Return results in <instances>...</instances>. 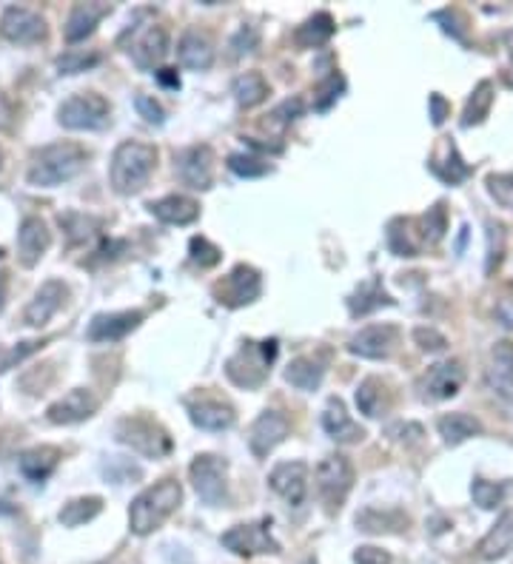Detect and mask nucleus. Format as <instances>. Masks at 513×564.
I'll return each mask as SVG.
<instances>
[{"instance_id": "1", "label": "nucleus", "mask_w": 513, "mask_h": 564, "mask_svg": "<svg viewBox=\"0 0 513 564\" xmlns=\"http://www.w3.org/2000/svg\"><path fill=\"white\" fill-rule=\"evenodd\" d=\"M182 502V487L177 479H163L154 487H145L128 507V527L137 536H149L166 522Z\"/></svg>"}, {"instance_id": "2", "label": "nucleus", "mask_w": 513, "mask_h": 564, "mask_svg": "<svg viewBox=\"0 0 513 564\" xmlns=\"http://www.w3.org/2000/svg\"><path fill=\"white\" fill-rule=\"evenodd\" d=\"M86 149L78 143H51L46 149L34 154V162L29 169V183L38 189H54L80 174L86 166Z\"/></svg>"}, {"instance_id": "3", "label": "nucleus", "mask_w": 513, "mask_h": 564, "mask_svg": "<svg viewBox=\"0 0 513 564\" xmlns=\"http://www.w3.org/2000/svg\"><path fill=\"white\" fill-rule=\"evenodd\" d=\"M157 162V149L149 143H137V140H126L120 143L115 154H112V186L117 194H137L154 171Z\"/></svg>"}, {"instance_id": "4", "label": "nucleus", "mask_w": 513, "mask_h": 564, "mask_svg": "<svg viewBox=\"0 0 513 564\" xmlns=\"http://www.w3.org/2000/svg\"><path fill=\"white\" fill-rule=\"evenodd\" d=\"M108 115H112L108 100L103 95H95V92L71 95L58 108L61 125H63V129H71V132H98V129H103V125L108 123Z\"/></svg>"}, {"instance_id": "5", "label": "nucleus", "mask_w": 513, "mask_h": 564, "mask_svg": "<svg viewBox=\"0 0 513 564\" xmlns=\"http://www.w3.org/2000/svg\"><path fill=\"white\" fill-rule=\"evenodd\" d=\"M274 356H277V339H266L260 345L248 342L240 354L229 359L226 374L240 388H256V385H263V379L268 374V365L274 362Z\"/></svg>"}, {"instance_id": "6", "label": "nucleus", "mask_w": 513, "mask_h": 564, "mask_svg": "<svg viewBox=\"0 0 513 564\" xmlns=\"http://www.w3.org/2000/svg\"><path fill=\"white\" fill-rule=\"evenodd\" d=\"M117 439L132 450L143 453V457H163L172 448L166 430L157 428L152 420H143V416H126V420H120Z\"/></svg>"}, {"instance_id": "7", "label": "nucleus", "mask_w": 513, "mask_h": 564, "mask_svg": "<svg viewBox=\"0 0 513 564\" xmlns=\"http://www.w3.org/2000/svg\"><path fill=\"white\" fill-rule=\"evenodd\" d=\"M351 485H354V467L345 457H340V453L325 457L317 465V487H320L322 502L328 504V511H337V507L345 502Z\"/></svg>"}, {"instance_id": "8", "label": "nucleus", "mask_w": 513, "mask_h": 564, "mask_svg": "<svg viewBox=\"0 0 513 564\" xmlns=\"http://www.w3.org/2000/svg\"><path fill=\"white\" fill-rule=\"evenodd\" d=\"M226 473H229L226 459L211 457V453H203V457H197L191 462L194 490H197V496L203 499L206 504H223L226 502V490H229Z\"/></svg>"}, {"instance_id": "9", "label": "nucleus", "mask_w": 513, "mask_h": 564, "mask_svg": "<svg viewBox=\"0 0 513 564\" xmlns=\"http://www.w3.org/2000/svg\"><path fill=\"white\" fill-rule=\"evenodd\" d=\"M271 522L263 519L256 524H234L229 533H223V548L237 556H256V553H280V544L271 536Z\"/></svg>"}, {"instance_id": "10", "label": "nucleus", "mask_w": 513, "mask_h": 564, "mask_svg": "<svg viewBox=\"0 0 513 564\" xmlns=\"http://www.w3.org/2000/svg\"><path fill=\"white\" fill-rule=\"evenodd\" d=\"M260 291H263L260 274H256L251 265H237L231 274L214 288V294L223 305L240 308V305H248L260 297Z\"/></svg>"}, {"instance_id": "11", "label": "nucleus", "mask_w": 513, "mask_h": 564, "mask_svg": "<svg viewBox=\"0 0 513 564\" xmlns=\"http://www.w3.org/2000/svg\"><path fill=\"white\" fill-rule=\"evenodd\" d=\"M177 177L189 189L206 191L214 183V152L209 145H191L177 154Z\"/></svg>"}, {"instance_id": "12", "label": "nucleus", "mask_w": 513, "mask_h": 564, "mask_svg": "<svg viewBox=\"0 0 513 564\" xmlns=\"http://www.w3.org/2000/svg\"><path fill=\"white\" fill-rule=\"evenodd\" d=\"M0 34L12 43H38L46 38V23L38 12L23 6H9L0 17Z\"/></svg>"}, {"instance_id": "13", "label": "nucleus", "mask_w": 513, "mask_h": 564, "mask_svg": "<svg viewBox=\"0 0 513 564\" xmlns=\"http://www.w3.org/2000/svg\"><path fill=\"white\" fill-rule=\"evenodd\" d=\"M291 430V422L285 420V416L280 411H263L260 416H256V422L251 425L248 430V448L254 457H268V453L277 448L285 436Z\"/></svg>"}, {"instance_id": "14", "label": "nucleus", "mask_w": 513, "mask_h": 564, "mask_svg": "<svg viewBox=\"0 0 513 564\" xmlns=\"http://www.w3.org/2000/svg\"><path fill=\"white\" fill-rule=\"evenodd\" d=\"M98 405L100 402H98L95 393L86 391V388H75L46 411V420L54 422V425H75V422L89 420V416L98 411Z\"/></svg>"}, {"instance_id": "15", "label": "nucleus", "mask_w": 513, "mask_h": 564, "mask_svg": "<svg viewBox=\"0 0 513 564\" xmlns=\"http://www.w3.org/2000/svg\"><path fill=\"white\" fill-rule=\"evenodd\" d=\"M396 339H399V331L394 325H368V328H362L359 334L351 337L348 351L365 359H385L394 351Z\"/></svg>"}, {"instance_id": "16", "label": "nucleus", "mask_w": 513, "mask_h": 564, "mask_svg": "<svg viewBox=\"0 0 513 564\" xmlns=\"http://www.w3.org/2000/svg\"><path fill=\"white\" fill-rule=\"evenodd\" d=\"M268 485L277 490V494L288 504H303L305 502V490H308V465L305 462H280L271 470Z\"/></svg>"}, {"instance_id": "17", "label": "nucleus", "mask_w": 513, "mask_h": 564, "mask_svg": "<svg viewBox=\"0 0 513 564\" xmlns=\"http://www.w3.org/2000/svg\"><path fill=\"white\" fill-rule=\"evenodd\" d=\"M128 51H132V60L137 69L149 71L154 69L157 63H163V58L169 54V34L163 26H145L137 38L132 41V46H128Z\"/></svg>"}, {"instance_id": "18", "label": "nucleus", "mask_w": 513, "mask_h": 564, "mask_svg": "<svg viewBox=\"0 0 513 564\" xmlns=\"http://www.w3.org/2000/svg\"><path fill=\"white\" fill-rule=\"evenodd\" d=\"M69 294V288L61 282V280H49L38 288V294H34V300L26 305L23 311V322L32 325V328H41V325H46L54 314L61 311V305Z\"/></svg>"}, {"instance_id": "19", "label": "nucleus", "mask_w": 513, "mask_h": 564, "mask_svg": "<svg viewBox=\"0 0 513 564\" xmlns=\"http://www.w3.org/2000/svg\"><path fill=\"white\" fill-rule=\"evenodd\" d=\"M465 371L460 362H439V365L428 368V374L419 379V391L425 399H448L462 388Z\"/></svg>"}, {"instance_id": "20", "label": "nucleus", "mask_w": 513, "mask_h": 564, "mask_svg": "<svg viewBox=\"0 0 513 564\" xmlns=\"http://www.w3.org/2000/svg\"><path fill=\"white\" fill-rule=\"evenodd\" d=\"M51 243V234L41 217H26L21 231H17V257L26 268L38 265Z\"/></svg>"}, {"instance_id": "21", "label": "nucleus", "mask_w": 513, "mask_h": 564, "mask_svg": "<svg viewBox=\"0 0 513 564\" xmlns=\"http://www.w3.org/2000/svg\"><path fill=\"white\" fill-rule=\"evenodd\" d=\"M143 311H117V314H98L91 319L86 337L91 342H115L123 339L126 334H132L137 325L143 322Z\"/></svg>"}, {"instance_id": "22", "label": "nucleus", "mask_w": 513, "mask_h": 564, "mask_svg": "<svg viewBox=\"0 0 513 564\" xmlns=\"http://www.w3.org/2000/svg\"><path fill=\"white\" fill-rule=\"evenodd\" d=\"M177 58L180 63L191 71H206L214 63V43L206 32L200 29H186L177 43Z\"/></svg>"}, {"instance_id": "23", "label": "nucleus", "mask_w": 513, "mask_h": 564, "mask_svg": "<svg viewBox=\"0 0 513 564\" xmlns=\"http://www.w3.org/2000/svg\"><path fill=\"white\" fill-rule=\"evenodd\" d=\"M322 428H325V433L331 436V439H337V442H342V445H351V442H359L362 436H365V430L351 420V416H348V411H345V405H342V399H328V405H325V411H322Z\"/></svg>"}, {"instance_id": "24", "label": "nucleus", "mask_w": 513, "mask_h": 564, "mask_svg": "<svg viewBox=\"0 0 513 564\" xmlns=\"http://www.w3.org/2000/svg\"><path fill=\"white\" fill-rule=\"evenodd\" d=\"M149 211L166 226H189L200 217V206L191 197H182V194H169L163 199H154V203H149Z\"/></svg>"}, {"instance_id": "25", "label": "nucleus", "mask_w": 513, "mask_h": 564, "mask_svg": "<svg viewBox=\"0 0 513 564\" xmlns=\"http://www.w3.org/2000/svg\"><path fill=\"white\" fill-rule=\"evenodd\" d=\"M108 12H112V6H108V4H75V6H71L69 21H66V41L69 43L86 41Z\"/></svg>"}, {"instance_id": "26", "label": "nucleus", "mask_w": 513, "mask_h": 564, "mask_svg": "<svg viewBox=\"0 0 513 564\" xmlns=\"http://www.w3.org/2000/svg\"><path fill=\"white\" fill-rule=\"evenodd\" d=\"M189 416H191V422L203 430H229L237 420L234 408L219 402V399H200V402H191Z\"/></svg>"}, {"instance_id": "27", "label": "nucleus", "mask_w": 513, "mask_h": 564, "mask_svg": "<svg viewBox=\"0 0 513 564\" xmlns=\"http://www.w3.org/2000/svg\"><path fill=\"white\" fill-rule=\"evenodd\" d=\"M58 462H61V450L58 448H51V445H41V448H32V450H26L23 457H21V473L26 479H32V482H43L49 473L58 467Z\"/></svg>"}, {"instance_id": "28", "label": "nucleus", "mask_w": 513, "mask_h": 564, "mask_svg": "<svg viewBox=\"0 0 513 564\" xmlns=\"http://www.w3.org/2000/svg\"><path fill=\"white\" fill-rule=\"evenodd\" d=\"M334 17L328 14V12H317L314 17H308V21L303 26H297L294 32V43L300 49H317L322 43L331 41V34H334Z\"/></svg>"}, {"instance_id": "29", "label": "nucleus", "mask_w": 513, "mask_h": 564, "mask_svg": "<svg viewBox=\"0 0 513 564\" xmlns=\"http://www.w3.org/2000/svg\"><path fill=\"white\" fill-rule=\"evenodd\" d=\"M322 376H325V368L320 365V362L308 359V356H297L285 368V382L288 385H294L297 391H317Z\"/></svg>"}, {"instance_id": "30", "label": "nucleus", "mask_w": 513, "mask_h": 564, "mask_svg": "<svg viewBox=\"0 0 513 564\" xmlns=\"http://www.w3.org/2000/svg\"><path fill=\"white\" fill-rule=\"evenodd\" d=\"M513 544V513H502V519L493 524V531L480 541V556L482 559H499Z\"/></svg>"}, {"instance_id": "31", "label": "nucleus", "mask_w": 513, "mask_h": 564, "mask_svg": "<svg viewBox=\"0 0 513 564\" xmlns=\"http://www.w3.org/2000/svg\"><path fill=\"white\" fill-rule=\"evenodd\" d=\"M234 97H237V103L246 106V108L260 106L268 97L266 78L260 75V71H246V75H240L234 80Z\"/></svg>"}, {"instance_id": "32", "label": "nucleus", "mask_w": 513, "mask_h": 564, "mask_svg": "<svg viewBox=\"0 0 513 564\" xmlns=\"http://www.w3.org/2000/svg\"><path fill=\"white\" fill-rule=\"evenodd\" d=\"M357 524L359 531L365 533H394V531H402V527L408 524V519L396 513V511H374V507H368V511H362L357 516Z\"/></svg>"}, {"instance_id": "33", "label": "nucleus", "mask_w": 513, "mask_h": 564, "mask_svg": "<svg viewBox=\"0 0 513 564\" xmlns=\"http://www.w3.org/2000/svg\"><path fill=\"white\" fill-rule=\"evenodd\" d=\"M439 154H445V160H431V171L445 180V183H460V180H465L471 174V166H465L462 157L456 154V149L451 143H443V149H439Z\"/></svg>"}, {"instance_id": "34", "label": "nucleus", "mask_w": 513, "mask_h": 564, "mask_svg": "<svg viewBox=\"0 0 513 564\" xmlns=\"http://www.w3.org/2000/svg\"><path fill=\"white\" fill-rule=\"evenodd\" d=\"M103 511V499L100 496H83V499H71L63 504L61 511V522L66 527H80L86 522H91Z\"/></svg>"}, {"instance_id": "35", "label": "nucleus", "mask_w": 513, "mask_h": 564, "mask_svg": "<svg viewBox=\"0 0 513 564\" xmlns=\"http://www.w3.org/2000/svg\"><path fill=\"white\" fill-rule=\"evenodd\" d=\"M439 433L445 436L448 445H460V442L468 439V436L480 433V422L468 413H448V416L439 420Z\"/></svg>"}, {"instance_id": "36", "label": "nucleus", "mask_w": 513, "mask_h": 564, "mask_svg": "<svg viewBox=\"0 0 513 564\" xmlns=\"http://www.w3.org/2000/svg\"><path fill=\"white\" fill-rule=\"evenodd\" d=\"M394 300L385 294V291L379 288V282H365V285H359V291L357 294L348 300V305H351V314L357 317H362V314H371L374 308H379V305H391Z\"/></svg>"}, {"instance_id": "37", "label": "nucleus", "mask_w": 513, "mask_h": 564, "mask_svg": "<svg viewBox=\"0 0 513 564\" xmlns=\"http://www.w3.org/2000/svg\"><path fill=\"white\" fill-rule=\"evenodd\" d=\"M493 86L485 80L480 83V88L473 92V97L468 100V108H465V117H462V125H473V123H482L488 117V108L493 103Z\"/></svg>"}, {"instance_id": "38", "label": "nucleus", "mask_w": 513, "mask_h": 564, "mask_svg": "<svg viewBox=\"0 0 513 564\" xmlns=\"http://www.w3.org/2000/svg\"><path fill=\"white\" fill-rule=\"evenodd\" d=\"M357 408L365 413V416H379L385 402H382V388L377 379H365L359 391H357Z\"/></svg>"}, {"instance_id": "39", "label": "nucleus", "mask_w": 513, "mask_h": 564, "mask_svg": "<svg viewBox=\"0 0 513 564\" xmlns=\"http://www.w3.org/2000/svg\"><path fill=\"white\" fill-rule=\"evenodd\" d=\"M61 226L69 234L71 243H83V240H89L91 234H95V228L100 223L91 220V217H86V214H61Z\"/></svg>"}, {"instance_id": "40", "label": "nucleus", "mask_w": 513, "mask_h": 564, "mask_svg": "<svg viewBox=\"0 0 513 564\" xmlns=\"http://www.w3.org/2000/svg\"><path fill=\"white\" fill-rule=\"evenodd\" d=\"M100 63V54L98 51H66L58 58V71L61 75H78V71H86L91 66H98Z\"/></svg>"}, {"instance_id": "41", "label": "nucleus", "mask_w": 513, "mask_h": 564, "mask_svg": "<svg viewBox=\"0 0 513 564\" xmlns=\"http://www.w3.org/2000/svg\"><path fill=\"white\" fill-rule=\"evenodd\" d=\"M229 169L240 177H263L271 171V166L263 160V157H254V154H231L229 157Z\"/></svg>"}, {"instance_id": "42", "label": "nucleus", "mask_w": 513, "mask_h": 564, "mask_svg": "<svg viewBox=\"0 0 513 564\" xmlns=\"http://www.w3.org/2000/svg\"><path fill=\"white\" fill-rule=\"evenodd\" d=\"M342 88H345L342 75H337V71H334V75H328V78L317 86V92H314V95H317V97H314V108H317V112H325L328 106L337 103V97H340Z\"/></svg>"}, {"instance_id": "43", "label": "nucleus", "mask_w": 513, "mask_h": 564, "mask_svg": "<svg viewBox=\"0 0 513 564\" xmlns=\"http://www.w3.org/2000/svg\"><path fill=\"white\" fill-rule=\"evenodd\" d=\"M231 54L234 58H243V54H251L256 51V46H260V32H256L254 26H240L237 29V34L231 38Z\"/></svg>"}, {"instance_id": "44", "label": "nucleus", "mask_w": 513, "mask_h": 564, "mask_svg": "<svg viewBox=\"0 0 513 564\" xmlns=\"http://www.w3.org/2000/svg\"><path fill=\"white\" fill-rule=\"evenodd\" d=\"M41 339H29V342H21V345H14V348H6V351H0V374L4 371H9V368H14L17 362H23L29 354H34L41 348Z\"/></svg>"}, {"instance_id": "45", "label": "nucleus", "mask_w": 513, "mask_h": 564, "mask_svg": "<svg viewBox=\"0 0 513 564\" xmlns=\"http://www.w3.org/2000/svg\"><path fill=\"white\" fill-rule=\"evenodd\" d=\"M191 260L200 263V268H211L219 263V248L211 245L206 236H191Z\"/></svg>"}, {"instance_id": "46", "label": "nucleus", "mask_w": 513, "mask_h": 564, "mask_svg": "<svg viewBox=\"0 0 513 564\" xmlns=\"http://www.w3.org/2000/svg\"><path fill=\"white\" fill-rule=\"evenodd\" d=\"M471 494H473V502L480 504V507H497L502 502V487L499 485H490L485 479H473Z\"/></svg>"}, {"instance_id": "47", "label": "nucleus", "mask_w": 513, "mask_h": 564, "mask_svg": "<svg viewBox=\"0 0 513 564\" xmlns=\"http://www.w3.org/2000/svg\"><path fill=\"white\" fill-rule=\"evenodd\" d=\"M135 106H137V112L145 123H154V125H163V120H166V112H163V106L149 97V95H137L135 97Z\"/></svg>"}, {"instance_id": "48", "label": "nucleus", "mask_w": 513, "mask_h": 564, "mask_svg": "<svg viewBox=\"0 0 513 564\" xmlns=\"http://www.w3.org/2000/svg\"><path fill=\"white\" fill-rule=\"evenodd\" d=\"M303 108H305V103H303L300 97H288V100H283L277 108H274V112H271V120H274V123H280V125H288V123H294V120L303 115Z\"/></svg>"}, {"instance_id": "49", "label": "nucleus", "mask_w": 513, "mask_h": 564, "mask_svg": "<svg viewBox=\"0 0 513 564\" xmlns=\"http://www.w3.org/2000/svg\"><path fill=\"white\" fill-rule=\"evenodd\" d=\"M488 189L493 194L497 203H502L505 208H513V177H488Z\"/></svg>"}, {"instance_id": "50", "label": "nucleus", "mask_w": 513, "mask_h": 564, "mask_svg": "<svg viewBox=\"0 0 513 564\" xmlns=\"http://www.w3.org/2000/svg\"><path fill=\"white\" fill-rule=\"evenodd\" d=\"M443 234H445V211L443 206H434L425 214V236L431 243H436V240H443Z\"/></svg>"}, {"instance_id": "51", "label": "nucleus", "mask_w": 513, "mask_h": 564, "mask_svg": "<svg viewBox=\"0 0 513 564\" xmlns=\"http://www.w3.org/2000/svg\"><path fill=\"white\" fill-rule=\"evenodd\" d=\"M414 339L419 342V348H423V351H443L448 345V339L443 334H436L434 328H416Z\"/></svg>"}, {"instance_id": "52", "label": "nucleus", "mask_w": 513, "mask_h": 564, "mask_svg": "<svg viewBox=\"0 0 513 564\" xmlns=\"http://www.w3.org/2000/svg\"><path fill=\"white\" fill-rule=\"evenodd\" d=\"M354 561L357 564H391V556L382 553L379 548H359L354 553Z\"/></svg>"}, {"instance_id": "53", "label": "nucleus", "mask_w": 513, "mask_h": 564, "mask_svg": "<svg viewBox=\"0 0 513 564\" xmlns=\"http://www.w3.org/2000/svg\"><path fill=\"white\" fill-rule=\"evenodd\" d=\"M12 120H14V108H12L6 95H0V132H6L12 125Z\"/></svg>"}, {"instance_id": "54", "label": "nucleus", "mask_w": 513, "mask_h": 564, "mask_svg": "<svg viewBox=\"0 0 513 564\" xmlns=\"http://www.w3.org/2000/svg\"><path fill=\"white\" fill-rule=\"evenodd\" d=\"M431 106H434V123H443V120H445V112H448L445 100L439 97V95H434V97H431Z\"/></svg>"}, {"instance_id": "55", "label": "nucleus", "mask_w": 513, "mask_h": 564, "mask_svg": "<svg viewBox=\"0 0 513 564\" xmlns=\"http://www.w3.org/2000/svg\"><path fill=\"white\" fill-rule=\"evenodd\" d=\"M157 78H160V83H166V86H180V78H177L174 69H160Z\"/></svg>"}, {"instance_id": "56", "label": "nucleus", "mask_w": 513, "mask_h": 564, "mask_svg": "<svg viewBox=\"0 0 513 564\" xmlns=\"http://www.w3.org/2000/svg\"><path fill=\"white\" fill-rule=\"evenodd\" d=\"M6 297H9V274H4V271H0V311H4Z\"/></svg>"}, {"instance_id": "57", "label": "nucleus", "mask_w": 513, "mask_h": 564, "mask_svg": "<svg viewBox=\"0 0 513 564\" xmlns=\"http://www.w3.org/2000/svg\"><path fill=\"white\" fill-rule=\"evenodd\" d=\"M505 46H508V51L513 54V29H510V32L505 34Z\"/></svg>"}, {"instance_id": "58", "label": "nucleus", "mask_w": 513, "mask_h": 564, "mask_svg": "<svg viewBox=\"0 0 513 564\" xmlns=\"http://www.w3.org/2000/svg\"><path fill=\"white\" fill-rule=\"evenodd\" d=\"M0 166H4V152H0Z\"/></svg>"}, {"instance_id": "59", "label": "nucleus", "mask_w": 513, "mask_h": 564, "mask_svg": "<svg viewBox=\"0 0 513 564\" xmlns=\"http://www.w3.org/2000/svg\"><path fill=\"white\" fill-rule=\"evenodd\" d=\"M305 564H317V561H314V559H308V561H305Z\"/></svg>"}, {"instance_id": "60", "label": "nucleus", "mask_w": 513, "mask_h": 564, "mask_svg": "<svg viewBox=\"0 0 513 564\" xmlns=\"http://www.w3.org/2000/svg\"><path fill=\"white\" fill-rule=\"evenodd\" d=\"M0 257H4V248H0Z\"/></svg>"}]
</instances>
